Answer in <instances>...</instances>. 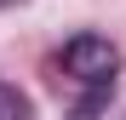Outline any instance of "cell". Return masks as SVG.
<instances>
[{"mask_svg":"<svg viewBox=\"0 0 126 120\" xmlns=\"http://www.w3.org/2000/svg\"><path fill=\"white\" fill-rule=\"evenodd\" d=\"M63 69H69V80H80L86 92H109L115 69H120V52H115V40H103V34H75L69 46H63Z\"/></svg>","mask_w":126,"mask_h":120,"instance_id":"obj_1","label":"cell"},{"mask_svg":"<svg viewBox=\"0 0 126 120\" xmlns=\"http://www.w3.org/2000/svg\"><path fill=\"white\" fill-rule=\"evenodd\" d=\"M0 120H29V97L12 80H0Z\"/></svg>","mask_w":126,"mask_h":120,"instance_id":"obj_2","label":"cell"},{"mask_svg":"<svg viewBox=\"0 0 126 120\" xmlns=\"http://www.w3.org/2000/svg\"><path fill=\"white\" fill-rule=\"evenodd\" d=\"M0 6H6V0H0Z\"/></svg>","mask_w":126,"mask_h":120,"instance_id":"obj_3","label":"cell"}]
</instances>
